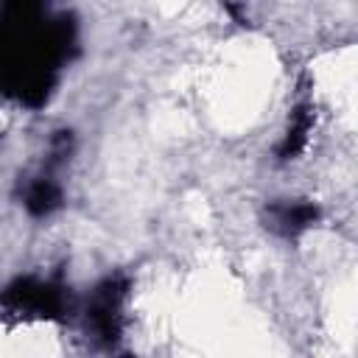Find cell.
<instances>
[{
	"label": "cell",
	"instance_id": "cell-1",
	"mask_svg": "<svg viewBox=\"0 0 358 358\" xmlns=\"http://www.w3.org/2000/svg\"><path fill=\"white\" fill-rule=\"evenodd\" d=\"M76 48V22L50 17L45 0H3V67L6 90L25 106H42L59 67Z\"/></svg>",
	"mask_w": 358,
	"mask_h": 358
},
{
	"label": "cell",
	"instance_id": "cell-2",
	"mask_svg": "<svg viewBox=\"0 0 358 358\" xmlns=\"http://www.w3.org/2000/svg\"><path fill=\"white\" fill-rule=\"evenodd\" d=\"M6 308L14 310H25V313H36L45 319H62L67 299H64V288L48 280H36V277H17L8 288H6Z\"/></svg>",
	"mask_w": 358,
	"mask_h": 358
},
{
	"label": "cell",
	"instance_id": "cell-3",
	"mask_svg": "<svg viewBox=\"0 0 358 358\" xmlns=\"http://www.w3.org/2000/svg\"><path fill=\"white\" fill-rule=\"evenodd\" d=\"M123 299H126V282L120 277L103 280L95 288L92 299H90L87 319H90L95 336L103 344H115L120 338V330H123Z\"/></svg>",
	"mask_w": 358,
	"mask_h": 358
},
{
	"label": "cell",
	"instance_id": "cell-4",
	"mask_svg": "<svg viewBox=\"0 0 358 358\" xmlns=\"http://www.w3.org/2000/svg\"><path fill=\"white\" fill-rule=\"evenodd\" d=\"M316 207L313 204H305V201H296V204H274L268 210V221H271V229H277L280 235H296L302 232L305 227H310L316 221Z\"/></svg>",
	"mask_w": 358,
	"mask_h": 358
},
{
	"label": "cell",
	"instance_id": "cell-5",
	"mask_svg": "<svg viewBox=\"0 0 358 358\" xmlns=\"http://www.w3.org/2000/svg\"><path fill=\"white\" fill-rule=\"evenodd\" d=\"M59 201H62L59 185L53 179H45V176L36 179L25 193V207H28L31 215H48L59 207Z\"/></svg>",
	"mask_w": 358,
	"mask_h": 358
},
{
	"label": "cell",
	"instance_id": "cell-6",
	"mask_svg": "<svg viewBox=\"0 0 358 358\" xmlns=\"http://www.w3.org/2000/svg\"><path fill=\"white\" fill-rule=\"evenodd\" d=\"M310 126H313V115H310V109H308V106L294 109V115H291V126H288V134H285V140H282V145H280V157H285V159H288V157H294V154L305 145Z\"/></svg>",
	"mask_w": 358,
	"mask_h": 358
}]
</instances>
